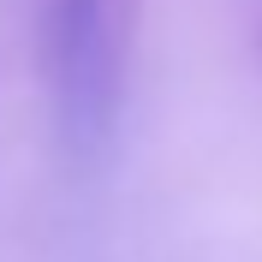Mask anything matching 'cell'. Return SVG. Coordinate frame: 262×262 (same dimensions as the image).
I'll use <instances>...</instances> for the list:
<instances>
[{
    "mask_svg": "<svg viewBox=\"0 0 262 262\" xmlns=\"http://www.w3.org/2000/svg\"><path fill=\"white\" fill-rule=\"evenodd\" d=\"M48 96L54 131L78 167H96L114 149L119 96H125V60H119V18L114 0H54L48 30Z\"/></svg>",
    "mask_w": 262,
    "mask_h": 262,
    "instance_id": "cell-1",
    "label": "cell"
}]
</instances>
